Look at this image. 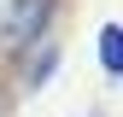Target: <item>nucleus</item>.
Returning a JSON list of instances; mask_svg holds the SVG:
<instances>
[{"instance_id": "1", "label": "nucleus", "mask_w": 123, "mask_h": 117, "mask_svg": "<svg viewBox=\"0 0 123 117\" xmlns=\"http://www.w3.org/2000/svg\"><path fill=\"white\" fill-rule=\"evenodd\" d=\"M65 0H6V12H0V47L12 58H24L29 47H41V41H53V18Z\"/></svg>"}, {"instance_id": "2", "label": "nucleus", "mask_w": 123, "mask_h": 117, "mask_svg": "<svg viewBox=\"0 0 123 117\" xmlns=\"http://www.w3.org/2000/svg\"><path fill=\"white\" fill-rule=\"evenodd\" d=\"M59 70V41H41V47H29L18 58V82H12V94H35V88H47Z\"/></svg>"}, {"instance_id": "3", "label": "nucleus", "mask_w": 123, "mask_h": 117, "mask_svg": "<svg viewBox=\"0 0 123 117\" xmlns=\"http://www.w3.org/2000/svg\"><path fill=\"white\" fill-rule=\"evenodd\" d=\"M100 70H105V76H123V29L117 23H100Z\"/></svg>"}, {"instance_id": "4", "label": "nucleus", "mask_w": 123, "mask_h": 117, "mask_svg": "<svg viewBox=\"0 0 123 117\" xmlns=\"http://www.w3.org/2000/svg\"><path fill=\"white\" fill-rule=\"evenodd\" d=\"M12 99H18V94H12V88L0 82V117H12V111H18V105H12Z\"/></svg>"}, {"instance_id": "5", "label": "nucleus", "mask_w": 123, "mask_h": 117, "mask_svg": "<svg viewBox=\"0 0 123 117\" xmlns=\"http://www.w3.org/2000/svg\"><path fill=\"white\" fill-rule=\"evenodd\" d=\"M94 117H105V111H94Z\"/></svg>"}]
</instances>
